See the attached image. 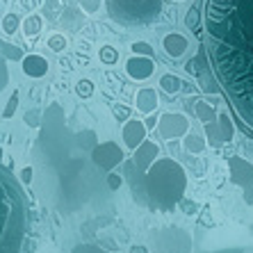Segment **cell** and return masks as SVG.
Returning a JSON list of instances; mask_svg holds the SVG:
<instances>
[{"mask_svg": "<svg viewBox=\"0 0 253 253\" xmlns=\"http://www.w3.org/2000/svg\"><path fill=\"white\" fill-rule=\"evenodd\" d=\"M206 48L230 107L253 128V0H208Z\"/></svg>", "mask_w": 253, "mask_h": 253, "instance_id": "1", "label": "cell"}, {"mask_svg": "<svg viewBox=\"0 0 253 253\" xmlns=\"http://www.w3.org/2000/svg\"><path fill=\"white\" fill-rule=\"evenodd\" d=\"M28 226L25 196L7 169L0 167V253H18Z\"/></svg>", "mask_w": 253, "mask_h": 253, "instance_id": "2", "label": "cell"}, {"mask_svg": "<svg viewBox=\"0 0 253 253\" xmlns=\"http://www.w3.org/2000/svg\"><path fill=\"white\" fill-rule=\"evenodd\" d=\"M160 0H132L130 7H126L121 16L117 18L124 25H137V23H148V18L158 16L160 12Z\"/></svg>", "mask_w": 253, "mask_h": 253, "instance_id": "3", "label": "cell"}, {"mask_svg": "<svg viewBox=\"0 0 253 253\" xmlns=\"http://www.w3.org/2000/svg\"><path fill=\"white\" fill-rule=\"evenodd\" d=\"M185 130H187V119L180 117V114H165L160 119V135L165 139L180 137Z\"/></svg>", "mask_w": 253, "mask_h": 253, "instance_id": "4", "label": "cell"}, {"mask_svg": "<svg viewBox=\"0 0 253 253\" xmlns=\"http://www.w3.org/2000/svg\"><path fill=\"white\" fill-rule=\"evenodd\" d=\"M153 69L155 66L148 57H135V59H130L128 66H126V71H128L135 80H144V78H148L151 73H153Z\"/></svg>", "mask_w": 253, "mask_h": 253, "instance_id": "5", "label": "cell"}, {"mask_svg": "<svg viewBox=\"0 0 253 253\" xmlns=\"http://www.w3.org/2000/svg\"><path fill=\"white\" fill-rule=\"evenodd\" d=\"M185 48H187V39H185L183 35H169V37H165V50L171 55V57L183 55Z\"/></svg>", "mask_w": 253, "mask_h": 253, "instance_id": "6", "label": "cell"}, {"mask_svg": "<svg viewBox=\"0 0 253 253\" xmlns=\"http://www.w3.org/2000/svg\"><path fill=\"white\" fill-rule=\"evenodd\" d=\"M137 107H139L141 112H153L155 107H158V96H155L153 89H141L139 94H137Z\"/></svg>", "mask_w": 253, "mask_h": 253, "instance_id": "7", "label": "cell"}, {"mask_svg": "<svg viewBox=\"0 0 253 253\" xmlns=\"http://www.w3.org/2000/svg\"><path fill=\"white\" fill-rule=\"evenodd\" d=\"M124 137H126V141H128V146H137L139 139L144 137V126L137 124V121H130V124L126 126Z\"/></svg>", "mask_w": 253, "mask_h": 253, "instance_id": "8", "label": "cell"}, {"mask_svg": "<svg viewBox=\"0 0 253 253\" xmlns=\"http://www.w3.org/2000/svg\"><path fill=\"white\" fill-rule=\"evenodd\" d=\"M160 84H162V89H165L167 94H176L178 89L183 87V83H180V80H178L176 76H171V73H169V76L162 78V80H160Z\"/></svg>", "mask_w": 253, "mask_h": 253, "instance_id": "9", "label": "cell"}, {"mask_svg": "<svg viewBox=\"0 0 253 253\" xmlns=\"http://www.w3.org/2000/svg\"><path fill=\"white\" fill-rule=\"evenodd\" d=\"M100 57H103V62H110V64H114L119 59V53L114 50V48H103L100 50Z\"/></svg>", "mask_w": 253, "mask_h": 253, "instance_id": "10", "label": "cell"}, {"mask_svg": "<svg viewBox=\"0 0 253 253\" xmlns=\"http://www.w3.org/2000/svg\"><path fill=\"white\" fill-rule=\"evenodd\" d=\"M132 50H135V53L146 55V57H153V48L148 46V43H135V46H132Z\"/></svg>", "mask_w": 253, "mask_h": 253, "instance_id": "11", "label": "cell"}, {"mask_svg": "<svg viewBox=\"0 0 253 253\" xmlns=\"http://www.w3.org/2000/svg\"><path fill=\"white\" fill-rule=\"evenodd\" d=\"M84 9L87 12H96L98 9V0H84Z\"/></svg>", "mask_w": 253, "mask_h": 253, "instance_id": "12", "label": "cell"}, {"mask_svg": "<svg viewBox=\"0 0 253 253\" xmlns=\"http://www.w3.org/2000/svg\"><path fill=\"white\" fill-rule=\"evenodd\" d=\"M117 117H119V119L126 117V110H124V107H117Z\"/></svg>", "mask_w": 253, "mask_h": 253, "instance_id": "13", "label": "cell"}, {"mask_svg": "<svg viewBox=\"0 0 253 253\" xmlns=\"http://www.w3.org/2000/svg\"><path fill=\"white\" fill-rule=\"evenodd\" d=\"M110 183H112V187H119V178L112 176V178H110Z\"/></svg>", "mask_w": 253, "mask_h": 253, "instance_id": "14", "label": "cell"}]
</instances>
